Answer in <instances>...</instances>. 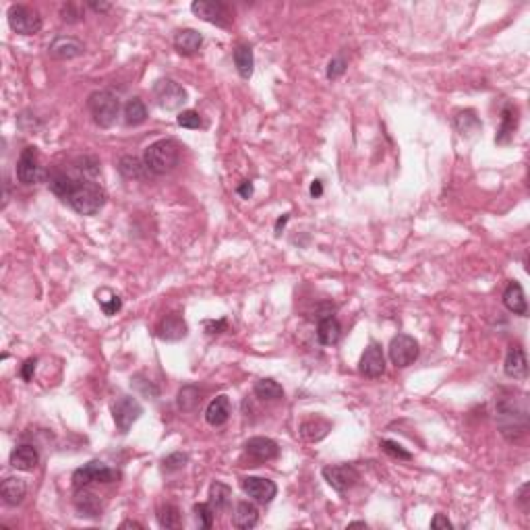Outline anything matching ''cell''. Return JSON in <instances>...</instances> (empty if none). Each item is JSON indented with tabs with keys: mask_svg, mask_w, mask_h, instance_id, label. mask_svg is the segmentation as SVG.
<instances>
[{
	"mask_svg": "<svg viewBox=\"0 0 530 530\" xmlns=\"http://www.w3.org/2000/svg\"><path fill=\"white\" fill-rule=\"evenodd\" d=\"M232 522H234L237 529H255V527L259 524V510H257V506L251 504V502H241V504H237Z\"/></svg>",
	"mask_w": 530,
	"mask_h": 530,
	"instance_id": "d4e9b609",
	"label": "cell"
},
{
	"mask_svg": "<svg viewBox=\"0 0 530 530\" xmlns=\"http://www.w3.org/2000/svg\"><path fill=\"white\" fill-rule=\"evenodd\" d=\"M119 172L129 180H143V178H147V174H151L147 170L145 162L135 155H123L119 160Z\"/></svg>",
	"mask_w": 530,
	"mask_h": 530,
	"instance_id": "83f0119b",
	"label": "cell"
},
{
	"mask_svg": "<svg viewBox=\"0 0 530 530\" xmlns=\"http://www.w3.org/2000/svg\"><path fill=\"white\" fill-rule=\"evenodd\" d=\"M226 327H228V321H226V319H220V321H205L207 334H222V332H226Z\"/></svg>",
	"mask_w": 530,
	"mask_h": 530,
	"instance_id": "7dc6e473",
	"label": "cell"
},
{
	"mask_svg": "<svg viewBox=\"0 0 530 530\" xmlns=\"http://www.w3.org/2000/svg\"><path fill=\"white\" fill-rule=\"evenodd\" d=\"M340 336H342V325L336 317L332 315H325L319 325H317V340L323 344V346H334L340 342Z\"/></svg>",
	"mask_w": 530,
	"mask_h": 530,
	"instance_id": "484cf974",
	"label": "cell"
},
{
	"mask_svg": "<svg viewBox=\"0 0 530 530\" xmlns=\"http://www.w3.org/2000/svg\"><path fill=\"white\" fill-rule=\"evenodd\" d=\"M199 402H201V392H199V388H195V386H185V388H180L178 398H176V404H178V408H180L182 412H193V410L199 406Z\"/></svg>",
	"mask_w": 530,
	"mask_h": 530,
	"instance_id": "d590c367",
	"label": "cell"
},
{
	"mask_svg": "<svg viewBox=\"0 0 530 530\" xmlns=\"http://www.w3.org/2000/svg\"><path fill=\"white\" fill-rule=\"evenodd\" d=\"M323 195V185H321V180H313L311 182V197L313 199H319Z\"/></svg>",
	"mask_w": 530,
	"mask_h": 530,
	"instance_id": "f5cc1de1",
	"label": "cell"
},
{
	"mask_svg": "<svg viewBox=\"0 0 530 530\" xmlns=\"http://www.w3.org/2000/svg\"><path fill=\"white\" fill-rule=\"evenodd\" d=\"M27 495V485L19 477H6L0 485V497L6 506H19Z\"/></svg>",
	"mask_w": 530,
	"mask_h": 530,
	"instance_id": "7402d4cb",
	"label": "cell"
},
{
	"mask_svg": "<svg viewBox=\"0 0 530 530\" xmlns=\"http://www.w3.org/2000/svg\"><path fill=\"white\" fill-rule=\"evenodd\" d=\"M143 414V406L139 404V400L132 396H123L117 400V404L112 406V416H114V425L119 429V433L127 435L131 431V427L137 422V418Z\"/></svg>",
	"mask_w": 530,
	"mask_h": 530,
	"instance_id": "8fae6325",
	"label": "cell"
},
{
	"mask_svg": "<svg viewBox=\"0 0 530 530\" xmlns=\"http://www.w3.org/2000/svg\"><path fill=\"white\" fill-rule=\"evenodd\" d=\"M106 191L92 178H75L67 203L79 216H96L106 205Z\"/></svg>",
	"mask_w": 530,
	"mask_h": 530,
	"instance_id": "7a4b0ae2",
	"label": "cell"
},
{
	"mask_svg": "<svg viewBox=\"0 0 530 530\" xmlns=\"http://www.w3.org/2000/svg\"><path fill=\"white\" fill-rule=\"evenodd\" d=\"M504 305L514 315H520V317L529 315V305H527V296H524V290H522L520 282L512 280L508 284V288L504 292Z\"/></svg>",
	"mask_w": 530,
	"mask_h": 530,
	"instance_id": "44dd1931",
	"label": "cell"
},
{
	"mask_svg": "<svg viewBox=\"0 0 530 530\" xmlns=\"http://www.w3.org/2000/svg\"><path fill=\"white\" fill-rule=\"evenodd\" d=\"M201 44H203V35L195 29H180L174 35V48L182 56H193L195 52H199Z\"/></svg>",
	"mask_w": 530,
	"mask_h": 530,
	"instance_id": "cb8c5ba5",
	"label": "cell"
},
{
	"mask_svg": "<svg viewBox=\"0 0 530 530\" xmlns=\"http://www.w3.org/2000/svg\"><path fill=\"white\" fill-rule=\"evenodd\" d=\"M48 54L56 60H73L85 54V44L73 35H58L50 42Z\"/></svg>",
	"mask_w": 530,
	"mask_h": 530,
	"instance_id": "4fadbf2b",
	"label": "cell"
},
{
	"mask_svg": "<svg viewBox=\"0 0 530 530\" xmlns=\"http://www.w3.org/2000/svg\"><path fill=\"white\" fill-rule=\"evenodd\" d=\"M516 127H518V110H516V106L508 104V106L502 110V125H499V131H497L495 141H497L499 145L510 143V139H512L514 132H516Z\"/></svg>",
	"mask_w": 530,
	"mask_h": 530,
	"instance_id": "4316f807",
	"label": "cell"
},
{
	"mask_svg": "<svg viewBox=\"0 0 530 530\" xmlns=\"http://www.w3.org/2000/svg\"><path fill=\"white\" fill-rule=\"evenodd\" d=\"M10 466L15 470H23V472H31L37 468L40 464V454L33 445L29 443H23V445H17L12 452H10V458H8Z\"/></svg>",
	"mask_w": 530,
	"mask_h": 530,
	"instance_id": "d6986e66",
	"label": "cell"
},
{
	"mask_svg": "<svg viewBox=\"0 0 530 530\" xmlns=\"http://www.w3.org/2000/svg\"><path fill=\"white\" fill-rule=\"evenodd\" d=\"M98 302H100V307H102L104 315H108V317L117 315V313L121 311V307H123L121 296H119V294H114V292H110V290H102V292H98Z\"/></svg>",
	"mask_w": 530,
	"mask_h": 530,
	"instance_id": "74e56055",
	"label": "cell"
},
{
	"mask_svg": "<svg viewBox=\"0 0 530 530\" xmlns=\"http://www.w3.org/2000/svg\"><path fill=\"white\" fill-rule=\"evenodd\" d=\"M529 489H530V485L529 483H524L522 487H520V491H518V504H520V508L524 510V512H529Z\"/></svg>",
	"mask_w": 530,
	"mask_h": 530,
	"instance_id": "c3c4849f",
	"label": "cell"
},
{
	"mask_svg": "<svg viewBox=\"0 0 530 530\" xmlns=\"http://www.w3.org/2000/svg\"><path fill=\"white\" fill-rule=\"evenodd\" d=\"M121 529H137V530H143V524H139V522H132V520H125L123 524H121Z\"/></svg>",
	"mask_w": 530,
	"mask_h": 530,
	"instance_id": "db71d44e",
	"label": "cell"
},
{
	"mask_svg": "<svg viewBox=\"0 0 530 530\" xmlns=\"http://www.w3.org/2000/svg\"><path fill=\"white\" fill-rule=\"evenodd\" d=\"M87 108L94 117V123L100 127V129H110L117 119H119V112H121V100L112 94V92H106V89H100V92H94L87 100Z\"/></svg>",
	"mask_w": 530,
	"mask_h": 530,
	"instance_id": "277c9868",
	"label": "cell"
},
{
	"mask_svg": "<svg viewBox=\"0 0 530 530\" xmlns=\"http://www.w3.org/2000/svg\"><path fill=\"white\" fill-rule=\"evenodd\" d=\"M191 10L212 23V25H218V27H230L232 23V10L224 4V2H214V0H195L191 4Z\"/></svg>",
	"mask_w": 530,
	"mask_h": 530,
	"instance_id": "9c48e42d",
	"label": "cell"
},
{
	"mask_svg": "<svg viewBox=\"0 0 530 530\" xmlns=\"http://www.w3.org/2000/svg\"><path fill=\"white\" fill-rule=\"evenodd\" d=\"M8 25L15 33L35 35L42 29V17L37 10H33L25 4H12L8 8Z\"/></svg>",
	"mask_w": 530,
	"mask_h": 530,
	"instance_id": "52a82bcc",
	"label": "cell"
},
{
	"mask_svg": "<svg viewBox=\"0 0 530 530\" xmlns=\"http://www.w3.org/2000/svg\"><path fill=\"white\" fill-rule=\"evenodd\" d=\"M346 60L344 58H332L327 62V79L330 81H338L344 73H346Z\"/></svg>",
	"mask_w": 530,
	"mask_h": 530,
	"instance_id": "ee69618b",
	"label": "cell"
},
{
	"mask_svg": "<svg viewBox=\"0 0 530 530\" xmlns=\"http://www.w3.org/2000/svg\"><path fill=\"white\" fill-rule=\"evenodd\" d=\"M178 127L182 129H201L203 127V121H201V114L195 112V110H182L176 119Z\"/></svg>",
	"mask_w": 530,
	"mask_h": 530,
	"instance_id": "60d3db41",
	"label": "cell"
},
{
	"mask_svg": "<svg viewBox=\"0 0 530 530\" xmlns=\"http://www.w3.org/2000/svg\"><path fill=\"white\" fill-rule=\"evenodd\" d=\"M193 512H195V518H197V522H199L201 529L210 530L214 527L216 512H214V508L210 506V502H207V504H195Z\"/></svg>",
	"mask_w": 530,
	"mask_h": 530,
	"instance_id": "ab89813d",
	"label": "cell"
},
{
	"mask_svg": "<svg viewBox=\"0 0 530 530\" xmlns=\"http://www.w3.org/2000/svg\"><path fill=\"white\" fill-rule=\"evenodd\" d=\"M187 462H189V456H187V454H182V452H174V454H170V456H166V458L162 460V466H164V470L172 472V470H180V468H185V466H187Z\"/></svg>",
	"mask_w": 530,
	"mask_h": 530,
	"instance_id": "7bdbcfd3",
	"label": "cell"
},
{
	"mask_svg": "<svg viewBox=\"0 0 530 530\" xmlns=\"http://www.w3.org/2000/svg\"><path fill=\"white\" fill-rule=\"evenodd\" d=\"M332 425L319 416H313V418H307L302 425H300V435L307 439V441H319L323 439L327 433H330Z\"/></svg>",
	"mask_w": 530,
	"mask_h": 530,
	"instance_id": "f546056e",
	"label": "cell"
},
{
	"mask_svg": "<svg viewBox=\"0 0 530 530\" xmlns=\"http://www.w3.org/2000/svg\"><path fill=\"white\" fill-rule=\"evenodd\" d=\"M245 452L257 462H269L280 456V445L269 437H251L245 443Z\"/></svg>",
	"mask_w": 530,
	"mask_h": 530,
	"instance_id": "ac0fdd59",
	"label": "cell"
},
{
	"mask_svg": "<svg viewBox=\"0 0 530 530\" xmlns=\"http://www.w3.org/2000/svg\"><path fill=\"white\" fill-rule=\"evenodd\" d=\"M416 359H418V342L412 336L398 334L390 344V361L396 367L404 369V367L412 365Z\"/></svg>",
	"mask_w": 530,
	"mask_h": 530,
	"instance_id": "7c38bea8",
	"label": "cell"
},
{
	"mask_svg": "<svg viewBox=\"0 0 530 530\" xmlns=\"http://www.w3.org/2000/svg\"><path fill=\"white\" fill-rule=\"evenodd\" d=\"M234 65H237V71L243 79H251L253 75V65H255V58H253V48L247 46V44H241L237 46L234 50Z\"/></svg>",
	"mask_w": 530,
	"mask_h": 530,
	"instance_id": "4dcf8cb0",
	"label": "cell"
},
{
	"mask_svg": "<svg viewBox=\"0 0 530 530\" xmlns=\"http://www.w3.org/2000/svg\"><path fill=\"white\" fill-rule=\"evenodd\" d=\"M241 487L257 504H269L277 493L275 483L269 481V479H264V477H245L241 481Z\"/></svg>",
	"mask_w": 530,
	"mask_h": 530,
	"instance_id": "9a60e30c",
	"label": "cell"
},
{
	"mask_svg": "<svg viewBox=\"0 0 530 530\" xmlns=\"http://www.w3.org/2000/svg\"><path fill=\"white\" fill-rule=\"evenodd\" d=\"M504 371L508 377L512 379H524L527 373H529V361H527V354L524 350L518 346V344H512L508 348V354H506V363H504Z\"/></svg>",
	"mask_w": 530,
	"mask_h": 530,
	"instance_id": "ffe728a7",
	"label": "cell"
},
{
	"mask_svg": "<svg viewBox=\"0 0 530 530\" xmlns=\"http://www.w3.org/2000/svg\"><path fill=\"white\" fill-rule=\"evenodd\" d=\"M497 422L502 435L508 441H520L529 429V404L527 398H502L497 402Z\"/></svg>",
	"mask_w": 530,
	"mask_h": 530,
	"instance_id": "6da1fadb",
	"label": "cell"
},
{
	"mask_svg": "<svg viewBox=\"0 0 530 530\" xmlns=\"http://www.w3.org/2000/svg\"><path fill=\"white\" fill-rule=\"evenodd\" d=\"M73 504H75V510L79 512V516H85V518H100L102 510H104L102 499L85 487H79L75 491Z\"/></svg>",
	"mask_w": 530,
	"mask_h": 530,
	"instance_id": "e0dca14e",
	"label": "cell"
},
{
	"mask_svg": "<svg viewBox=\"0 0 530 530\" xmlns=\"http://www.w3.org/2000/svg\"><path fill=\"white\" fill-rule=\"evenodd\" d=\"M157 524L162 527V529H168V530H176L182 527V516H180V512H178V508L176 506H164V508H160L157 510Z\"/></svg>",
	"mask_w": 530,
	"mask_h": 530,
	"instance_id": "e575fe53",
	"label": "cell"
},
{
	"mask_svg": "<svg viewBox=\"0 0 530 530\" xmlns=\"http://www.w3.org/2000/svg\"><path fill=\"white\" fill-rule=\"evenodd\" d=\"M230 414H232L230 398L216 396L210 402V406H207V410H205V420H207L212 427H222V425L228 422Z\"/></svg>",
	"mask_w": 530,
	"mask_h": 530,
	"instance_id": "603a6c76",
	"label": "cell"
},
{
	"mask_svg": "<svg viewBox=\"0 0 530 530\" xmlns=\"http://www.w3.org/2000/svg\"><path fill=\"white\" fill-rule=\"evenodd\" d=\"M286 222H288V214H286L284 218H280V220L275 222V232H280V230H282V228L286 226Z\"/></svg>",
	"mask_w": 530,
	"mask_h": 530,
	"instance_id": "11a10c76",
	"label": "cell"
},
{
	"mask_svg": "<svg viewBox=\"0 0 530 530\" xmlns=\"http://www.w3.org/2000/svg\"><path fill=\"white\" fill-rule=\"evenodd\" d=\"M60 17H62V21H67V23H79V21H81V12L77 10L75 4H65L62 10H60Z\"/></svg>",
	"mask_w": 530,
	"mask_h": 530,
	"instance_id": "f6af8a7d",
	"label": "cell"
},
{
	"mask_svg": "<svg viewBox=\"0 0 530 530\" xmlns=\"http://www.w3.org/2000/svg\"><path fill=\"white\" fill-rule=\"evenodd\" d=\"M147 121V108L141 98H131L125 104V123L129 127H139Z\"/></svg>",
	"mask_w": 530,
	"mask_h": 530,
	"instance_id": "d6a6232c",
	"label": "cell"
},
{
	"mask_svg": "<svg viewBox=\"0 0 530 530\" xmlns=\"http://www.w3.org/2000/svg\"><path fill=\"white\" fill-rule=\"evenodd\" d=\"M35 365H37V361H35V359H27V361L23 363V367H21V377H23L25 382H31V379H33Z\"/></svg>",
	"mask_w": 530,
	"mask_h": 530,
	"instance_id": "bcb514c9",
	"label": "cell"
},
{
	"mask_svg": "<svg viewBox=\"0 0 530 530\" xmlns=\"http://www.w3.org/2000/svg\"><path fill=\"white\" fill-rule=\"evenodd\" d=\"M87 6L96 12H108L112 8V4H108V2H87Z\"/></svg>",
	"mask_w": 530,
	"mask_h": 530,
	"instance_id": "816d5d0a",
	"label": "cell"
},
{
	"mask_svg": "<svg viewBox=\"0 0 530 530\" xmlns=\"http://www.w3.org/2000/svg\"><path fill=\"white\" fill-rule=\"evenodd\" d=\"M17 178L21 185H37L48 180V172L40 166L35 147H25L17 162Z\"/></svg>",
	"mask_w": 530,
	"mask_h": 530,
	"instance_id": "ba28073f",
	"label": "cell"
},
{
	"mask_svg": "<svg viewBox=\"0 0 530 530\" xmlns=\"http://www.w3.org/2000/svg\"><path fill=\"white\" fill-rule=\"evenodd\" d=\"M119 479H121L119 470L106 466L104 462L94 460V462L85 464V466H81L73 472V487L79 489V487H87L92 483H114Z\"/></svg>",
	"mask_w": 530,
	"mask_h": 530,
	"instance_id": "5b68a950",
	"label": "cell"
},
{
	"mask_svg": "<svg viewBox=\"0 0 530 530\" xmlns=\"http://www.w3.org/2000/svg\"><path fill=\"white\" fill-rule=\"evenodd\" d=\"M386 371V357H384V350L379 344L371 342L369 348H365L363 357H361V363H359V373L369 377V379H377L382 377Z\"/></svg>",
	"mask_w": 530,
	"mask_h": 530,
	"instance_id": "5bb4252c",
	"label": "cell"
},
{
	"mask_svg": "<svg viewBox=\"0 0 530 530\" xmlns=\"http://www.w3.org/2000/svg\"><path fill=\"white\" fill-rule=\"evenodd\" d=\"M456 129L462 132V135H472L481 129V121L477 119V112L475 110H464L456 117L454 121Z\"/></svg>",
	"mask_w": 530,
	"mask_h": 530,
	"instance_id": "8d00e7d4",
	"label": "cell"
},
{
	"mask_svg": "<svg viewBox=\"0 0 530 530\" xmlns=\"http://www.w3.org/2000/svg\"><path fill=\"white\" fill-rule=\"evenodd\" d=\"M75 168L79 170L81 178H96L100 174V162L96 155H83L75 160Z\"/></svg>",
	"mask_w": 530,
	"mask_h": 530,
	"instance_id": "f35d334b",
	"label": "cell"
},
{
	"mask_svg": "<svg viewBox=\"0 0 530 530\" xmlns=\"http://www.w3.org/2000/svg\"><path fill=\"white\" fill-rule=\"evenodd\" d=\"M187 332H189V327H187L185 319L178 313L166 315L155 327V336L164 342H178L187 336Z\"/></svg>",
	"mask_w": 530,
	"mask_h": 530,
	"instance_id": "2e32d148",
	"label": "cell"
},
{
	"mask_svg": "<svg viewBox=\"0 0 530 530\" xmlns=\"http://www.w3.org/2000/svg\"><path fill=\"white\" fill-rule=\"evenodd\" d=\"M230 502H232V489L220 481L212 483L210 487V506L214 508V512H224L230 508Z\"/></svg>",
	"mask_w": 530,
	"mask_h": 530,
	"instance_id": "f1b7e54d",
	"label": "cell"
},
{
	"mask_svg": "<svg viewBox=\"0 0 530 530\" xmlns=\"http://www.w3.org/2000/svg\"><path fill=\"white\" fill-rule=\"evenodd\" d=\"M180 160V147L174 139H157L143 151V162L151 174H170Z\"/></svg>",
	"mask_w": 530,
	"mask_h": 530,
	"instance_id": "3957f363",
	"label": "cell"
},
{
	"mask_svg": "<svg viewBox=\"0 0 530 530\" xmlns=\"http://www.w3.org/2000/svg\"><path fill=\"white\" fill-rule=\"evenodd\" d=\"M187 98L185 87L172 79H160L153 85V100L162 110H178L187 104Z\"/></svg>",
	"mask_w": 530,
	"mask_h": 530,
	"instance_id": "8992f818",
	"label": "cell"
},
{
	"mask_svg": "<svg viewBox=\"0 0 530 530\" xmlns=\"http://www.w3.org/2000/svg\"><path fill=\"white\" fill-rule=\"evenodd\" d=\"M348 527H350V529H354V527H361V529H367V524H365V522H350V524H348Z\"/></svg>",
	"mask_w": 530,
	"mask_h": 530,
	"instance_id": "9f6ffc18",
	"label": "cell"
},
{
	"mask_svg": "<svg viewBox=\"0 0 530 530\" xmlns=\"http://www.w3.org/2000/svg\"><path fill=\"white\" fill-rule=\"evenodd\" d=\"M237 193H239L243 199H249V197L253 195V182H251V180H245V182L237 189Z\"/></svg>",
	"mask_w": 530,
	"mask_h": 530,
	"instance_id": "f907efd6",
	"label": "cell"
},
{
	"mask_svg": "<svg viewBox=\"0 0 530 530\" xmlns=\"http://www.w3.org/2000/svg\"><path fill=\"white\" fill-rule=\"evenodd\" d=\"M431 529H445L450 530L452 529V522L443 516V514H437L433 520H431Z\"/></svg>",
	"mask_w": 530,
	"mask_h": 530,
	"instance_id": "681fc988",
	"label": "cell"
},
{
	"mask_svg": "<svg viewBox=\"0 0 530 530\" xmlns=\"http://www.w3.org/2000/svg\"><path fill=\"white\" fill-rule=\"evenodd\" d=\"M382 450L388 454V456H392V458H398V460H410L412 458V454L408 452V450H404L400 443L396 441H392V439H382Z\"/></svg>",
	"mask_w": 530,
	"mask_h": 530,
	"instance_id": "b9f144b4",
	"label": "cell"
},
{
	"mask_svg": "<svg viewBox=\"0 0 530 530\" xmlns=\"http://www.w3.org/2000/svg\"><path fill=\"white\" fill-rule=\"evenodd\" d=\"M73 182H75V178L69 176V174H65V172H52V174L48 176V187H50V191H52L56 197H60L62 201H67V197H69V193H71V189H73Z\"/></svg>",
	"mask_w": 530,
	"mask_h": 530,
	"instance_id": "1f68e13d",
	"label": "cell"
},
{
	"mask_svg": "<svg viewBox=\"0 0 530 530\" xmlns=\"http://www.w3.org/2000/svg\"><path fill=\"white\" fill-rule=\"evenodd\" d=\"M255 396L264 402H275V400H282L284 398V390L277 382L273 379H259L253 388Z\"/></svg>",
	"mask_w": 530,
	"mask_h": 530,
	"instance_id": "836d02e7",
	"label": "cell"
},
{
	"mask_svg": "<svg viewBox=\"0 0 530 530\" xmlns=\"http://www.w3.org/2000/svg\"><path fill=\"white\" fill-rule=\"evenodd\" d=\"M325 483L338 491V493H346L348 489H352L357 485V481L361 479L359 470L352 464H334V466H325L321 470Z\"/></svg>",
	"mask_w": 530,
	"mask_h": 530,
	"instance_id": "30bf717a",
	"label": "cell"
}]
</instances>
